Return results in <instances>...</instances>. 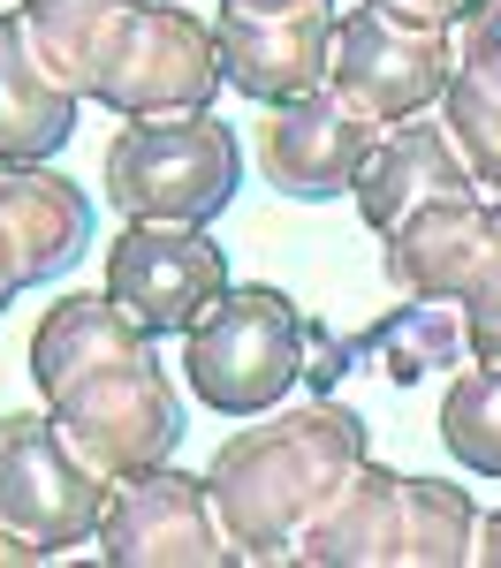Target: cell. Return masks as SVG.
Returning a JSON list of instances; mask_svg holds the SVG:
<instances>
[{"label": "cell", "instance_id": "2e32d148", "mask_svg": "<svg viewBox=\"0 0 501 568\" xmlns=\"http://www.w3.org/2000/svg\"><path fill=\"white\" fill-rule=\"evenodd\" d=\"M77 91L46 69L16 8L0 16V168H31V160H53L69 136H77Z\"/></svg>", "mask_w": 501, "mask_h": 568}, {"label": "cell", "instance_id": "d4e9b609", "mask_svg": "<svg viewBox=\"0 0 501 568\" xmlns=\"http://www.w3.org/2000/svg\"><path fill=\"white\" fill-rule=\"evenodd\" d=\"M471 568H501V516H479V530H471Z\"/></svg>", "mask_w": 501, "mask_h": 568}, {"label": "cell", "instance_id": "7a4b0ae2", "mask_svg": "<svg viewBox=\"0 0 501 568\" xmlns=\"http://www.w3.org/2000/svg\"><path fill=\"white\" fill-rule=\"evenodd\" d=\"M479 508L449 478H403L388 463H350L342 485L297 530L304 568H471Z\"/></svg>", "mask_w": 501, "mask_h": 568}, {"label": "cell", "instance_id": "4fadbf2b", "mask_svg": "<svg viewBox=\"0 0 501 568\" xmlns=\"http://www.w3.org/2000/svg\"><path fill=\"white\" fill-rule=\"evenodd\" d=\"M449 190H479V182H471V168H463V152L449 144V130L425 122V114L388 122V130L372 136L358 182H350L358 220L372 227V243H388L418 205H433V197H449Z\"/></svg>", "mask_w": 501, "mask_h": 568}, {"label": "cell", "instance_id": "ac0fdd59", "mask_svg": "<svg viewBox=\"0 0 501 568\" xmlns=\"http://www.w3.org/2000/svg\"><path fill=\"white\" fill-rule=\"evenodd\" d=\"M350 349L380 356V372H388L395 387H418L425 372L471 364V318H463L455 296H410V304H395L388 318H372Z\"/></svg>", "mask_w": 501, "mask_h": 568}, {"label": "cell", "instance_id": "cb8c5ba5", "mask_svg": "<svg viewBox=\"0 0 501 568\" xmlns=\"http://www.w3.org/2000/svg\"><path fill=\"white\" fill-rule=\"evenodd\" d=\"M380 8H395V16H410V23H441V31H449L471 0H380Z\"/></svg>", "mask_w": 501, "mask_h": 568}, {"label": "cell", "instance_id": "4316f807", "mask_svg": "<svg viewBox=\"0 0 501 568\" xmlns=\"http://www.w3.org/2000/svg\"><path fill=\"white\" fill-rule=\"evenodd\" d=\"M23 561H39L23 538H8V524H0V568H23Z\"/></svg>", "mask_w": 501, "mask_h": 568}, {"label": "cell", "instance_id": "5b68a950", "mask_svg": "<svg viewBox=\"0 0 501 568\" xmlns=\"http://www.w3.org/2000/svg\"><path fill=\"white\" fill-rule=\"evenodd\" d=\"M46 409L69 433V447L114 485L176 463V447H182V387L152 349L77 372L61 394H46Z\"/></svg>", "mask_w": 501, "mask_h": 568}, {"label": "cell", "instance_id": "ba28073f", "mask_svg": "<svg viewBox=\"0 0 501 568\" xmlns=\"http://www.w3.org/2000/svg\"><path fill=\"white\" fill-rule=\"evenodd\" d=\"M455 45L441 23H410L380 0H358L334 16V53H327V84L342 91L358 114H372L380 130L410 122V114H433L441 91H449Z\"/></svg>", "mask_w": 501, "mask_h": 568}, {"label": "cell", "instance_id": "5bb4252c", "mask_svg": "<svg viewBox=\"0 0 501 568\" xmlns=\"http://www.w3.org/2000/svg\"><path fill=\"white\" fill-rule=\"evenodd\" d=\"M501 243V213L487 190H449L388 235V281L403 296H463L487 251Z\"/></svg>", "mask_w": 501, "mask_h": 568}, {"label": "cell", "instance_id": "83f0119b", "mask_svg": "<svg viewBox=\"0 0 501 568\" xmlns=\"http://www.w3.org/2000/svg\"><path fill=\"white\" fill-rule=\"evenodd\" d=\"M221 8H304V0H221ZM327 8L342 16V8H358V0H327Z\"/></svg>", "mask_w": 501, "mask_h": 568}, {"label": "cell", "instance_id": "9c48e42d", "mask_svg": "<svg viewBox=\"0 0 501 568\" xmlns=\"http://www.w3.org/2000/svg\"><path fill=\"white\" fill-rule=\"evenodd\" d=\"M107 296L130 311L152 342L160 334H190L228 296V251L206 227L122 220V235L107 243Z\"/></svg>", "mask_w": 501, "mask_h": 568}, {"label": "cell", "instance_id": "8fae6325", "mask_svg": "<svg viewBox=\"0 0 501 568\" xmlns=\"http://www.w3.org/2000/svg\"><path fill=\"white\" fill-rule=\"evenodd\" d=\"M372 136H380L372 114H358L334 84H319L304 99H273L259 114V130H251V152H259V175L281 197L327 205V197H350Z\"/></svg>", "mask_w": 501, "mask_h": 568}, {"label": "cell", "instance_id": "30bf717a", "mask_svg": "<svg viewBox=\"0 0 501 568\" xmlns=\"http://www.w3.org/2000/svg\"><path fill=\"white\" fill-rule=\"evenodd\" d=\"M99 561L114 568H228L236 546H228L221 516H213V493H206V470H144V478H122L107 493V516H99Z\"/></svg>", "mask_w": 501, "mask_h": 568}, {"label": "cell", "instance_id": "6da1fadb", "mask_svg": "<svg viewBox=\"0 0 501 568\" xmlns=\"http://www.w3.org/2000/svg\"><path fill=\"white\" fill-rule=\"evenodd\" d=\"M364 455H372L364 417L327 394L243 417V433H228L221 455L206 463V493H213V516H221L236 561H297V530L312 524V508Z\"/></svg>", "mask_w": 501, "mask_h": 568}, {"label": "cell", "instance_id": "277c9868", "mask_svg": "<svg viewBox=\"0 0 501 568\" xmlns=\"http://www.w3.org/2000/svg\"><path fill=\"white\" fill-rule=\"evenodd\" d=\"M304 342H312V326L281 288H259V281L236 288L228 281V296L182 334V372L213 417H259V409L297 394Z\"/></svg>", "mask_w": 501, "mask_h": 568}, {"label": "cell", "instance_id": "7c38bea8", "mask_svg": "<svg viewBox=\"0 0 501 568\" xmlns=\"http://www.w3.org/2000/svg\"><path fill=\"white\" fill-rule=\"evenodd\" d=\"M221 45V77L243 99H304L327 84V53H334V8L304 0V8H221L213 23Z\"/></svg>", "mask_w": 501, "mask_h": 568}, {"label": "cell", "instance_id": "7402d4cb", "mask_svg": "<svg viewBox=\"0 0 501 568\" xmlns=\"http://www.w3.org/2000/svg\"><path fill=\"white\" fill-rule=\"evenodd\" d=\"M455 304H463V318H471V356H479V364H501V243L487 251L479 281H471Z\"/></svg>", "mask_w": 501, "mask_h": 568}, {"label": "cell", "instance_id": "603a6c76", "mask_svg": "<svg viewBox=\"0 0 501 568\" xmlns=\"http://www.w3.org/2000/svg\"><path fill=\"white\" fill-rule=\"evenodd\" d=\"M449 45H455V61L501 77V0H471V8L449 23Z\"/></svg>", "mask_w": 501, "mask_h": 568}, {"label": "cell", "instance_id": "52a82bcc", "mask_svg": "<svg viewBox=\"0 0 501 568\" xmlns=\"http://www.w3.org/2000/svg\"><path fill=\"white\" fill-rule=\"evenodd\" d=\"M107 493H114V478H99L69 447V433L53 425V409H8L0 417V524H8V538H23L39 561L99 538Z\"/></svg>", "mask_w": 501, "mask_h": 568}, {"label": "cell", "instance_id": "44dd1931", "mask_svg": "<svg viewBox=\"0 0 501 568\" xmlns=\"http://www.w3.org/2000/svg\"><path fill=\"white\" fill-rule=\"evenodd\" d=\"M441 130H449V144L463 152L471 182H494L501 190V77L455 61L449 91H441Z\"/></svg>", "mask_w": 501, "mask_h": 568}, {"label": "cell", "instance_id": "e0dca14e", "mask_svg": "<svg viewBox=\"0 0 501 568\" xmlns=\"http://www.w3.org/2000/svg\"><path fill=\"white\" fill-rule=\"evenodd\" d=\"M144 349H152V334H144L107 288H99V296H77V288H69V296L31 326V387H39V402H46V394H61L77 372H91V364L144 356Z\"/></svg>", "mask_w": 501, "mask_h": 568}, {"label": "cell", "instance_id": "484cf974", "mask_svg": "<svg viewBox=\"0 0 501 568\" xmlns=\"http://www.w3.org/2000/svg\"><path fill=\"white\" fill-rule=\"evenodd\" d=\"M23 296V281H16V258H8V243H0V318H8V304Z\"/></svg>", "mask_w": 501, "mask_h": 568}, {"label": "cell", "instance_id": "8992f818", "mask_svg": "<svg viewBox=\"0 0 501 568\" xmlns=\"http://www.w3.org/2000/svg\"><path fill=\"white\" fill-rule=\"evenodd\" d=\"M221 84V45L206 16H190L176 0H130V16L99 53L91 99L114 122H160V114H206Z\"/></svg>", "mask_w": 501, "mask_h": 568}, {"label": "cell", "instance_id": "3957f363", "mask_svg": "<svg viewBox=\"0 0 501 568\" xmlns=\"http://www.w3.org/2000/svg\"><path fill=\"white\" fill-rule=\"evenodd\" d=\"M236 182H243V144L228 122H213V106L122 122V136L107 144V197L122 220L213 227L236 205Z\"/></svg>", "mask_w": 501, "mask_h": 568}, {"label": "cell", "instance_id": "ffe728a7", "mask_svg": "<svg viewBox=\"0 0 501 568\" xmlns=\"http://www.w3.org/2000/svg\"><path fill=\"white\" fill-rule=\"evenodd\" d=\"M441 447L471 478H501V364H463L441 394Z\"/></svg>", "mask_w": 501, "mask_h": 568}, {"label": "cell", "instance_id": "9a60e30c", "mask_svg": "<svg viewBox=\"0 0 501 568\" xmlns=\"http://www.w3.org/2000/svg\"><path fill=\"white\" fill-rule=\"evenodd\" d=\"M0 243L23 288H53L91 251V197L61 168H0Z\"/></svg>", "mask_w": 501, "mask_h": 568}, {"label": "cell", "instance_id": "d6986e66", "mask_svg": "<svg viewBox=\"0 0 501 568\" xmlns=\"http://www.w3.org/2000/svg\"><path fill=\"white\" fill-rule=\"evenodd\" d=\"M130 16V0H16V23L61 84L91 99V77H99V53L114 39V23Z\"/></svg>", "mask_w": 501, "mask_h": 568}, {"label": "cell", "instance_id": "f1b7e54d", "mask_svg": "<svg viewBox=\"0 0 501 568\" xmlns=\"http://www.w3.org/2000/svg\"><path fill=\"white\" fill-rule=\"evenodd\" d=\"M494 213H501V190H494Z\"/></svg>", "mask_w": 501, "mask_h": 568}]
</instances>
